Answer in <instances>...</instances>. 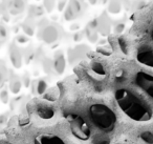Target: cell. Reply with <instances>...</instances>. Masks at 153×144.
<instances>
[{
	"label": "cell",
	"mask_w": 153,
	"mask_h": 144,
	"mask_svg": "<svg viewBox=\"0 0 153 144\" xmlns=\"http://www.w3.org/2000/svg\"><path fill=\"white\" fill-rule=\"evenodd\" d=\"M115 100L121 110L134 121H149L152 118L151 107L134 92L120 88L114 94Z\"/></svg>",
	"instance_id": "cell-1"
},
{
	"label": "cell",
	"mask_w": 153,
	"mask_h": 144,
	"mask_svg": "<svg viewBox=\"0 0 153 144\" xmlns=\"http://www.w3.org/2000/svg\"><path fill=\"white\" fill-rule=\"evenodd\" d=\"M45 91H46V83H45V81L40 80L37 84V92H38V94H43L45 93Z\"/></svg>",
	"instance_id": "cell-17"
},
{
	"label": "cell",
	"mask_w": 153,
	"mask_h": 144,
	"mask_svg": "<svg viewBox=\"0 0 153 144\" xmlns=\"http://www.w3.org/2000/svg\"><path fill=\"white\" fill-rule=\"evenodd\" d=\"M136 59L140 63L153 68V49H143L136 55Z\"/></svg>",
	"instance_id": "cell-5"
},
{
	"label": "cell",
	"mask_w": 153,
	"mask_h": 144,
	"mask_svg": "<svg viewBox=\"0 0 153 144\" xmlns=\"http://www.w3.org/2000/svg\"><path fill=\"white\" fill-rule=\"evenodd\" d=\"M11 60L14 66H16V68L21 66V55H20L19 50L15 46H12L11 49Z\"/></svg>",
	"instance_id": "cell-10"
},
{
	"label": "cell",
	"mask_w": 153,
	"mask_h": 144,
	"mask_svg": "<svg viewBox=\"0 0 153 144\" xmlns=\"http://www.w3.org/2000/svg\"><path fill=\"white\" fill-rule=\"evenodd\" d=\"M89 119L92 124L104 133H110L117 124V115L104 103H94L88 110Z\"/></svg>",
	"instance_id": "cell-2"
},
{
	"label": "cell",
	"mask_w": 153,
	"mask_h": 144,
	"mask_svg": "<svg viewBox=\"0 0 153 144\" xmlns=\"http://www.w3.org/2000/svg\"><path fill=\"white\" fill-rule=\"evenodd\" d=\"M66 119L69 123L71 133L74 137L83 141L89 139L91 136V129L83 117L74 112H68L66 114Z\"/></svg>",
	"instance_id": "cell-3"
},
{
	"label": "cell",
	"mask_w": 153,
	"mask_h": 144,
	"mask_svg": "<svg viewBox=\"0 0 153 144\" xmlns=\"http://www.w3.org/2000/svg\"><path fill=\"white\" fill-rule=\"evenodd\" d=\"M142 139L144 140L146 143L148 144H152L153 143V134L150 131H145L142 135Z\"/></svg>",
	"instance_id": "cell-16"
},
{
	"label": "cell",
	"mask_w": 153,
	"mask_h": 144,
	"mask_svg": "<svg viewBox=\"0 0 153 144\" xmlns=\"http://www.w3.org/2000/svg\"><path fill=\"white\" fill-rule=\"evenodd\" d=\"M89 2L94 4V3H96V2H97V0H89Z\"/></svg>",
	"instance_id": "cell-21"
},
{
	"label": "cell",
	"mask_w": 153,
	"mask_h": 144,
	"mask_svg": "<svg viewBox=\"0 0 153 144\" xmlns=\"http://www.w3.org/2000/svg\"><path fill=\"white\" fill-rule=\"evenodd\" d=\"M37 114H38V116L40 117L41 119L48 120V119H51L53 117L55 110L49 105H40L37 108Z\"/></svg>",
	"instance_id": "cell-8"
},
{
	"label": "cell",
	"mask_w": 153,
	"mask_h": 144,
	"mask_svg": "<svg viewBox=\"0 0 153 144\" xmlns=\"http://www.w3.org/2000/svg\"><path fill=\"white\" fill-rule=\"evenodd\" d=\"M57 37H58V33L56 31V28H53V26H48L43 32V39L48 43L55 41L57 39Z\"/></svg>",
	"instance_id": "cell-9"
},
{
	"label": "cell",
	"mask_w": 153,
	"mask_h": 144,
	"mask_svg": "<svg viewBox=\"0 0 153 144\" xmlns=\"http://www.w3.org/2000/svg\"><path fill=\"white\" fill-rule=\"evenodd\" d=\"M134 82L138 88L142 89L148 97L153 100V75L140 70L136 73L134 77Z\"/></svg>",
	"instance_id": "cell-4"
},
{
	"label": "cell",
	"mask_w": 153,
	"mask_h": 144,
	"mask_svg": "<svg viewBox=\"0 0 153 144\" xmlns=\"http://www.w3.org/2000/svg\"><path fill=\"white\" fill-rule=\"evenodd\" d=\"M151 38H152V40H153V28H152V31H151Z\"/></svg>",
	"instance_id": "cell-22"
},
{
	"label": "cell",
	"mask_w": 153,
	"mask_h": 144,
	"mask_svg": "<svg viewBox=\"0 0 153 144\" xmlns=\"http://www.w3.org/2000/svg\"><path fill=\"white\" fill-rule=\"evenodd\" d=\"M34 144H66L63 139L56 135H40L35 138Z\"/></svg>",
	"instance_id": "cell-6"
},
{
	"label": "cell",
	"mask_w": 153,
	"mask_h": 144,
	"mask_svg": "<svg viewBox=\"0 0 153 144\" xmlns=\"http://www.w3.org/2000/svg\"><path fill=\"white\" fill-rule=\"evenodd\" d=\"M0 100H1V102L2 103H7V101H9V94H7V91H3L1 92V94H0Z\"/></svg>",
	"instance_id": "cell-18"
},
{
	"label": "cell",
	"mask_w": 153,
	"mask_h": 144,
	"mask_svg": "<svg viewBox=\"0 0 153 144\" xmlns=\"http://www.w3.org/2000/svg\"><path fill=\"white\" fill-rule=\"evenodd\" d=\"M80 2L78 0H70L69 4H68V8L66 10V13H65V17L66 19H72V18L76 17L80 12Z\"/></svg>",
	"instance_id": "cell-7"
},
{
	"label": "cell",
	"mask_w": 153,
	"mask_h": 144,
	"mask_svg": "<svg viewBox=\"0 0 153 144\" xmlns=\"http://www.w3.org/2000/svg\"><path fill=\"white\" fill-rule=\"evenodd\" d=\"M109 143H110V140L107 137H105V136H99V137L94 138L92 144H109Z\"/></svg>",
	"instance_id": "cell-14"
},
{
	"label": "cell",
	"mask_w": 153,
	"mask_h": 144,
	"mask_svg": "<svg viewBox=\"0 0 153 144\" xmlns=\"http://www.w3.org/2000/svg\"><path fill=\"white\" fill-rule=\"evenodd\" d=\"M119 43H120V46H121V49L123 50V52H127V44H126V41L124 40L123 38H120L119 39Z\"/></svg>",
	"instance_id": "cell-19"
},
{
	"label": "cell",
	"mask_w": 153,
	"mask_h": 144,
	"mask_svg": "<svg viewBox=\"0 0 153 144\" xmlns=\"http://www.w3.org/2000/svg\"><path fill=\"white\" fill-rule=\"evenodd\" d=\"M109 10L112 13H117L121 10V4H120V2L117 0H112L110 3V7H109Z\"/></svg>",
	"instance_id": "cell-15"
},
{
	"label": "cell",
	"mask_w": 153,
	"mask_h": 144,
	"mask_svg": "<svg viewBox=\"0 0 153 144\" xmlns=\"http://www.w3.org/2000/svg\"><path fill=\"white\" fill-rule=\"evenodd\" d=\"M4 68L2 66H0V85L2 84L3 81H4Z\"/></svg>",
	"instance_id": "cell-20"
},
{
	"label": "cell",
	"mask_w": 153,
	"mask_h": 144,
	"mask_svg": "<svg viewBox=\"0 0 153 144\" xmlns=\"http://www.w3.org/2000/svg\"><path fill=\"white\" fill-rule=\"evenodd\" d=\"M91 70H92V72L96 73L97 75H100V76L105 75L104 66H103L101 63H99V62H94V63L91 64Z\"/></svg>",
	"instance_id": "cell-12"
},
{
	"label": "cell",
	"mask_w": 153,
	"mask_h": 144,
	"mask_svg": "<svg viewBox=\"0 0 153 144\" xmlns=\"http://www.w3.org/2000/svg\"><path fill=\"white\" fill-rule=\"evenodd\" d=\"M20 88H21V83L18 79H14L11 82V91L13 92L14 94L19 93Z\"/></svg>",
	"instance_id": "cell-13"
},
{
	"label": "cell",
	"mask_w": 153,
	"mask_h": 144,
	"mask_svg": "<svg viewBox=\"0 0 153 144\" xmlns=\"http://www.w3.org/2000/svg\"><path fill=\"white\" fill-rule=\"evenodd\" d=\"M53 65H55V70H57L59 74H61L64 70V68H65V61H64L63 56H58V57L56 58Z\"/></svg>",
	"instance_id": "cell-11"
},
{
	"label": "cell",
	"mask_w": 153,
	"mask_h": 144,
	"mask_svg": "<svg viewBox=\"0 0 153 144\" xmlns=\"http://www.w3.org/2000/svg\"><path fill=\"white\" fill-rule=\"evenodd\" d=\"M0 144H1V143H0Z\"/></svg>",
	"instance_id": "cell-23"
}]
</instances>
